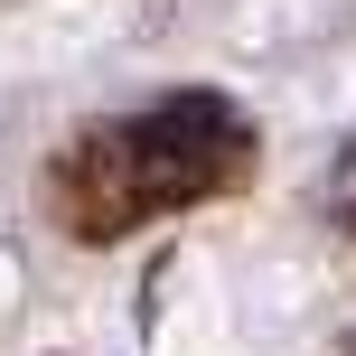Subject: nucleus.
Returning <instances> with one entry per match:
<instances>
[{"mask_svg": "<svg viewBox=\"0 0 356 356\" xmlns=\"http://www.w3.org/2000/svg\"><path fill=\"white\" fill-rule=\"evenodd\" d=\"M253 178V122L225 94H160L150 113L104 131H75L47 160V216L75 244H122L131 225L207 197L244 188Z\"/></svg>", "mask_w": 356, "mask_h": 356, "instance_id": "1", "label": "nucleus"}, {"mask_svg": "<svg viewBox=\"0 0 356 356\" xmlns=\"http://www.w3.org/2000/svg\"><path fill=\"white\" fill-rule=\"evenodd\" d=\"M347 225H356V207H347Z\"/></svg>", "mask_w": 356, "mask_h": 356, "instance_id": "2", "label": "nucleus"}, {"mask_svg": "<svg viewBox=\"0 0 356 356\" xmlns=\"http://www.w3.org/2000/svg\"><path fill=\"white\" fill-rule=\"evenodd\" d=\"M347 356H356V347H347Z\"/></svg>", "mask_w": 356, "mask_h": 356, "instance_id": "3", "label": "nucleus"}]
</instances>
